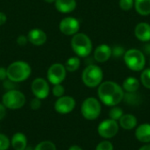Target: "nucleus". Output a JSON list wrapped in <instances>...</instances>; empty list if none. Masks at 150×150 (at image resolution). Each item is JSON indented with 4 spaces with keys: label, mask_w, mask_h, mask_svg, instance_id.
<instances>
[{
    "label": "nucleus",
    "mask_w": 150,
    "mask_h": 150,
    "mask_svg": "<svg viewBox=\"0 0 150 150\" xmlns=\"http://www.w3.org/2000/svg\"><path fill=\"white\" fill-rule=\"evenodd\" d=\"M27 42H28V39H27V36L25 35H19L17 38V43L18 46H25L26 45Z\"/></svg>",
    "instance_id": "nucleus-34"
},
{
    "label": "nucleus",
    "mask_w": 150,
    "mask_h": 150,
    "mask_svg": "<svg viewBox=\"0 0 150 150\" xmlns=\"http://www.w3.org/2000/svg\"><path fill=\"white\" fill-rule=\"evenodd\" d=\"M26 36H27L28 41L34 46H41L45 44L47 39L46 33L39 28L31 29L28 32Z\"/></svg>",
    "instance_id": "nucleus-13"
},
{
    "label": "nucleus",
    "mask_w": 150,
    "mask_h": 150,
    "mask_svg": "<svg viewBox=\"0 0 150 150\" xmlns=\"http://www.w3.org/2000/svg\"><path fill=\"white\" fill-rule=\"evenodd\" d=\"M98 134L105 139H111L114 137L119 132V124L116 120L112 119L102 121L98 127Z\"/></svg>",
    "instance_id": "nucleus-10"
},
{
    "label": "nucleus",
    "mask_w": 150,
    "mask_h": 150,
    "mask_svg": "<svg viewBox=\"0 0 150 150\" xmlns=\"http://www.w3.org/2000/svg\"><path fill=\"white\" fill-rule=\"evenodd\" d=\"M81 112L84 119L93 120L98 118L101 112V105L95 98H86L81 106Z\"/></svg>",
    "instance_id": "nucleus-7"
},
{
    "label": "nucleus",
    "mask_w": 150,
    "mask_h": 150,
    "mask_svg": "<svg viewBox=\"0 0 150 150\" xmlns=\"http://www.w3.org/2000/svg\"><path fill=\"white\" fill-rule=\"evenodd\" d=\"M71 47L76 56L87 57L92 51V42L87 34L77 33L72 36Z\"/></svg>",
    "instance_id": "nucleus-3"
},
{
    "label": "nucleus",
    "mask_w": 150,
    "mask_h": 150,
    "mask_svg": "<svg viewBox=\"0 0 150 150\" xmlns=\"http://www.w3.org/2000/svg\"><path fill=\"white\" fill-rule=\"evenodd\" d=\"M6 20H7V17H6V15H5L4 12L0 11V25H4V24L6 22Z\"/></svg>",
    "instance_id": "nucleus-37"
},
{
    "label": "nucleus",
    "mask_w": 150,
    "mask_h": 150,
    "mask_svg": "<svg viewBox=\"0 0 150 150\" xmlns=\"http://www.w3.org/2000/svg\"><path fill=\"white\" fill-rule=\"evenodd\" d=\"M11 145L14 150H25L27 147L26 136L22 133H16L11 137Z\"/></svg>",
    "instance_id": "nucleus-17"
},
{
    "label": "nucleus",
    "mask_w": 150,
    "mask_h": 150,
    "mask_svg": "<svg viewBox=\"0 0 150 150\" xmlns=\"http://www.w3.org/2000/svg\"><path fill=\"white\" fill-rule=\"evenodd\" d=\"M123 115V111L120 107L118 106H113V108H112L109 112V116L112 120H119Z\"/></svg>",
    "instance_id": "nucleus-25"
},
{
    "label": "nucleus",
    "mask_w": 150,
    "mask_h": 150,
    "mask_svg": "<svg viewBox=\"0 0 150 150\" xmlns=\"http://www.w3.org/2000/svg\"><path fill=\"white\" fill-rule=\"evenodd\" d=\"M145 52L147 53V54H150V44H148V45H146L145 46Z\"/></svg>",
    "instance_id": "nucleus-39"
},
{
    "label": "nucleus",
    "mask_w": 150,
    "mask_h": 150,
    "mask_svg": "<svg viewBox=\"0 0 150 150\" xmlns=\"http://www.w3.org/2000/svg\"><path fill=\"white\" fill-rule=\"evenodd\" d=\"M125 48L121 46H115L112 48V56L115 58H120L125 54Z\"/></svg>",
    "instance_id": "nucleus-30"
},
{
    "label": "nucleus",
    "mask_w": 150,
    "mask_h": 150,
    "mask_svg": "<svg viewBox=\"0 0 150 150\" xmlns=\"http://www.w3.org/2000/svg\"><path fill=\"white\" fill-rule=\"evenodd\" d=\"M45 2H47V3H49V4H51V3H54L55 2V0H44Z\"/></svg>",
    "instance_id": "nucleus-41"
},
{
    "label": "nucleus",
    "mask_w": 150,
    "mask_h": 150,
    "mask_svg": "<svg viewBox=\"0 0 150 150\" xmlns=\"http://www.w3.org/2000/svg\"><path fill=\"white\" fill-rule=\"evenodd\" d=\"M41 106V99L38 98H34L33 99L31 100L30 103V107L33 110H39Z\"/></svg>",
    "instance_id": "nucleus-33"
},
{
    "label": "nucleus",
    "mask_w": 150,
    "mask_h": 150,
    "mask_svg": "<svg viewBox=\"0 0 150 150\" xmlns=\"http://www.w3.org/2000/svg\"><path fill=\"white\" fill-rule=\"evenodd\" d=\"M67 70L65 66L62 63H53L47 69V77L50 83L53 85L62 83L66 77Z\"/></svg>",
    "instance_id": "nucleus-8"
},
{
    "label": "nucleus",
    "mask_w": 150,
    "mask_h": 150,
    "mask_svg": "<svg viewBox=\"0 0 150 150\" xmlns=\"http://www.w3.org/2000/svg\"><path fill=\"white\" fill-rule=\"evenodd\" d=\"M6 107L2 104H0V120H2L3 119L5 118L6 116V113H7V111H6Z\"/></svg>",
    "instance_id": "nucleus-36"
},
{
    "label": "nucleus",
    "mask_w": 150,
    "mask_h": 150,
    "mask_svg": "<svg viewBox=\"0 0 150 150\" xmlns=\"http://www.w3.org/2000/svg\"><path fill=\"white\" fill-rule=\"evenodd\" d=\"M69 150H83L82 148H80L79 146H76V145H74V146H71Z\"/></svg>",
    "instance_id": "nucleus-38"
},
{
    "label": "nucleus",
    "mask_w": 150,
    "mask_h": 150,
    "mask_svg": "<svg viewBox=\"0 0 150 150\" xmlns=\"http://www.w3.org/2000/svg\"><path fill=\"white\" fill-rule=\"evenodd\" d=\"M134 7L141 16L150 15V0H134Z\"/></svg>",
    "instance_id": "nucleus-20"
},
{
    "label": "nucleus",
    "mask_w": 150,
    "mask_h": 150,
    "mask_svg": "<svg viewBox=\"0 0 150 150\" xmlns=\"http://www.w3.org/2000/svg\"><path fill=\"white\" fill-rule=\"evenodd\" d=\"M135 137L141 142H150V124L146 123L139 126L135 131Z\"/></svg>",
    "instance_id": "nucleus-18"
},
{
    "label": "nucleus",
    "mask_w": 150,
    "mask_h": 150,
    "mask_svg": "<svg viewBox=\"0 0 150 150\" xmlns=\"http://www.w3.org/2000/svg\"><path fill=\"white\" fill-rule=\"evenodd\" d=\"M11 145V141L9 138L4 134H0V150H7Z\"/></svg>",
    "instance_id": "nucleus-28"
},
{
    "label": "nucleus",
    "mask_w": 150,
    "mask_h": 150,
    "mask_svg": "<svg viewBox=\"0 0 150 150\" xmlns=\"http://www.w3.org/2000/svg\"><path fill=\"white\" fill-rule=\"evenodd\" d=\"M31 90L34 97L40 99H45L46 98H47L50 91L48 82L41 77L35 78L33 81Z\"/></svg>",
    "instance_id": "nucleus-11"
},
{
    "label": "nucleus",
    "mask_w": 150,
    "mask_h": 150,
    "mask_svg": "<svg viewBox=\"0 0 150 150\" xmlns=\"http://www.w3.org/2000/svg\"><path fill=\"white\" fill-rule=\"evenodd\" d=\"M119 5L123 11H130L134 6V0H120Z\"/></svg>",
    "instance_id": "nucleus-27"
},
{
    "label": "nucleus",
    "mask_w": 150,
    "mask_h": 150,
    "mask_svg": "<svg viewBox=\"0 0 150 150\" xmlns=\"http://www.w3.org/2000/svg\"><path fill=\"white\" fill-rule=\"evenodd\" d=\"M76 107V100L69 96H62L58 98L54 104V110L60 114H68Z\"/></svg>",
    "instance_id": "nucleus-12"
},
{
    "label": "nucleus",
    "mask_w": 150,
    "mask_h": 150,
    "mask_svg": "<svg viewBox=\"0 0 150 150\" xmlns=\"http://www.w3.org/2000/svg\"><path fill=\"white\" fill-rule=\"evenodd\" d=\"M3 86L6 90V91L17 90V83H15V82H13L8 78H6L4 81H3Z\"/></svg>",
    "instance_id": "nucleus-31"
},
{
    "label": "nucleus",
    "mask_w": 150,
    "mask_h": 150,
    "mask_svg": "<svg viewBox=\"0 0 150 150\" xmlns=\"http://www.w3.org/2000/svg\"><path fill=\"white\" fill-rule=\"evenodd\" d=\"M134 35L135 37L142 41L149 42L150 41V25L146 22H141L137 24L134 28Z\"/></svg>",
    "instance_id": "nucleus-15"
},
{
    "label": "nucleus",
    "mask_w": 150,
    "mask_h": 150,
    "mask_svg": "<svg viewBox=\"0 0 150 150\" xmlns=\"http://www.w3.org/2000/svg\"><path fill=\"white\" fill-rule=\"evenodd\" d=\"M52 92H53V95L56 98H61L64 95V92H65V89L64 87L62 85V83H59V84H54V87H53V90H52Z\"/></svg>",
    "instance_id": "nucleus-29"
},
{
    "label": "nucleus",
    "mask_w": 150,
    "mask_h": 150,
    "mask_svg": "<svg viewBox=\"0 0 150 150\" xmlns=\"http://www.w3.org/2000/svg\"><path fill=\"white\" fill-rule=\"evenodd\" d=\"M140 87V82L137 78L134 76H129L126 78L123 82L122 88L127 92H135Z\"/></svg>",
    "instance_id": "nucleus-21"
},
{
    "label": "nucleus",
    "mask_w": 150,
    "mask_h": 150,
    "mask_svg": "<svg viewBox=\"0 0 150 150\" xmlns=\"http://www.w3.org/2000/svg\"><path fill=\"white\" fill-rule=\"evenodd\" d=\"M31 73V66L24 61L13 62L7 68V78L17 83L25 81Z\"/></svg>",
    "instance_id": "nucleus-2"
},
{
    "label": "nucleus",
    "mask_w": 150,
    "mask_h": 150,
    "mask_svg": "<svg viewBox=\"0 0 150 150\" xmlns=\"http://www.w3.org/2000/svg\"><path fill=\"white\" fill-rule=\"evenodd\" d=\"M119 120L120 126L125 130H132L137 125V119L133 114H123Z\"/></svg>",
    "instance_id": "nucleus-19"
},
{
    "label": "nucleus",
    "mask_w": 150,
    "mask_h": 150,
    "mask_svg": "<svg viewBox=\"0 0 150 150\" xmlns=\"http://www.w3.org/2000/svg\"><path fill=\"white\" fill-rule=\"evenodd\" d=\"M59 29L62 33L67 36H73L80 29V22L74 17H66L59 24Z\"/></svg>",
    "instance_id": "nucleus-9"
},
{
    "label": "nucleus",
    "mask_w": 150,
    "mask_h": 150,
    "mask_svg": "<svg viewBox=\"0 0 150 150\" xmlns=\"http://www.w3.org/2000/svg\"><path fill=\"white\" fill-rule=\"evenodd\" d=\"M7 78V69L0 67V81H4Z\"/></svg>",
    "instance_id": "nucleus-35"
},
{
    "label": "nucleus",
    "mask_w": 150,
    "mask_h": 150,
    "mask_svg": "<svg viewBox=\"0 0 150 150\" xmlns=\"http://www.w3.org/2000/svg\"><path fill=\"white\" fill-rule=\"evenodd\" d=\"M139 150H150V145H144Z\"/></svg>",
    "instance_id": "nucleus-40"
},
{
    "label": "nucleus",
    "mask_w": 150,
    "mask_h": 150,
    "mask_svg": "<svg viewBox=\"0 0 150 150\" xmlns=\"http://www.w3.org/2000/svg\"><path fill=\"white\" fill-rule=\"evenodd\" d=\"M104 74L102 69L95 64L88 65L82 73V80L84 85L89 88L98 87L103 80Z\"/></svg>",
    "instance_id": "nucleus-5"
},
{
    "label": "nucleus",
    "mask_w": 150,
    "mask_h": 150,
    "mask_svg": "<svg viewBox=\"0 0 150 150\" xmlns=\"http://www.w3.org/2000/svg\"><path fill=\"white\" fill-rule=\"evenodd\" d=\"M98 95L100 101L108 106H116L124 98L123 88L115 82L105 81L98 85Z\"/></svg>",
    "instance_id": "nucleus-1"
},
{
    "label": "nucleus",
    "mask_w": 150,
    "mask_h": 150,
    "mask_svg": "<svg viewBox=\"0 0 150 150\" xmlns=\"http://www.w3.org/2000/svg\"><path fill=\"white\" fill-rule=\"evenodd\" d=\"M25 150H34V149H32L31 147H26V148H25Z\"/></svg>",
    "instance_id": "nucleus-42"
},
{
    "label": "nucleus",
    "mask_w": 150,
    "mask_h": 150,
    "mask_svg": "<svg viewBox=\"0 0 150 150\" xmlns=\"http://www.w3.org/2000/svg\"><path fill=\"white\" fill-rule=\"evenodd\" d=\"M34 150H56V147L50 141H43L37 144Z\"/></svg>",
    "instance_id": "nucleus-24"
},
{
    "label": "nucleus",
    "mask_w": 150,
    "mask_h": 150,
    "mask_svg": "<svg viewBox=\"0 0 150 150\" xmlns=\"http://www.w3.org/2000/svg\"><path fill=\"white\" fill-rule=\"evenodd\" d=\"M55 9L62 13L72 12L76 8V0H55L54 2Z\"/></svg>",
    "instance_id": "nucleus-16"
},
{
    "label": "nucleus",
    "mask_w": 150,
    "mask_h": 150,
    "mask_svg": "<svg viewBox=\"0 0 150 150\" xmlns=\"http://www.w3.org/2000/svg\"><path fill=\"white\" fill-rule=\"evenodd\" d=\"M149 65H150V61H149Z\"/></svg>",
    "instance_id": "nucleus-43"
},
{
    "label": "nucleus",
    "mask_w": 150,
    "mask_h": 150,
    "mask_svg": "<svg viewBox=\"0 0 150 150\" xmlns=\"http://www.w3.org/2000/svg\"><path fill=\"white\" fill-rule=\"evenodd\" d=\"M124 62L127 68L133 71H142L146 65V58L142 51L131 48L125 52L123 56Z\"/></svg>",
    "instance_id": "nucleus-4"
},
{
    "label": "nucleus",
    "mask_w": 150,
    "mask_h": 150,
    "mask_svg": "<svg viewBox=\"0 0 150 150\" xmlns=\"http://www.w3.org/2000/svg\"><path fill=\"white\" fill-rule=\"evenodd\" d=\"M96 150H113V146L112 142L108 141H104L97 146Z\"/></svg>",
    "instance_id": "nucleus-32"
},
{
    "label": "nucleus",
    "mask_w": 150,
    "mask_h": 150,
    "mask_svg": "<svg viewBox=\"0 0 150 150\" xmlns=\"http://www.w3.org/2000/svg\"><path fill=\"white\" fill-rule=\"evenodd\" d=\"M141 82L145 88L150 90V69L142 70L141 74Z\"/></svg>",
    "instance_id": "nucleus-23"
},
{
    "label": "nucleus",
    "mask_w": 150,
    "mask_h": 150,
    "mask_svg": "<svg viewBox=\"0 0 150 150\" xmlns=\"http://www.w3.org/2000/svg\"><path fill=\"white\" fill-rule=\"evenodd\" d=\"M2 103L7 109L18 110L25 105V97L18 90L8 91L3 95Z\"/></svg>",
    "instance_id": "nucleus-6"
},
{
    "label": "nucleus",
    "mask_w": 150,
    "mask_h": 150,
    "mask_svg": "<svg viewBox=\"0 0 150 150\" xmlns=\"http://www.w3.org/2000/svg\"><path fill=\"white\" fill-rule=\"evenodd\" d=\"M124 98L126 101L131 105H136L138 102H140V97L137 96L135 92H127V94L124 95Z\"/></svg>",
    "instance_id": "nucleus-26"
},
{
    "label": "nucleus",
    "mask_w": 150,
    "mask_h": 150,
    "mask_svg": "<svg viewBox=\"0 0 150 150\" xmlns=\"http://www.w3.org/2000/svg\"><path fill=\"white\" fill-rule=\"evenodd\" d=\"M80 63H81V62H80L79 57L74 56V57L69 58L66 61L64 66H65V69H66L67 71H69V72H75V71H76L79 69Z\"/></svg>",
    "instance_id": "nucleus-22"
},
{
    "label": "nucleus",
    "mask_w": 150,
    "mask_h": 150,
    "mask_svg": "<svg viewBox=\"0 0 150 150\" xmlns=\"http://www.w3.org/2000/svg\"><path fill=\"white\" fill-rule=\"evenodd\" d=\"M93 56L96 62H105L112 57V47L107 44H101L96 47Z\"/></svg>",
    "instance_id": "nucleus-14"
}]
</instances>
